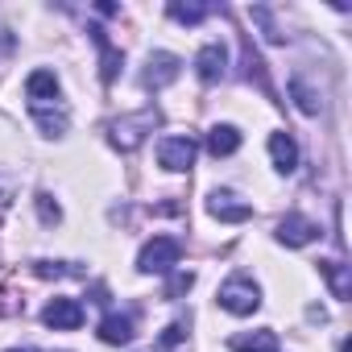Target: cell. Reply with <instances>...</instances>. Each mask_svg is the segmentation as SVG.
Wrapping results in <instances>:
<instances>
[{
	"label": "cell",
	"instance_id": "cell-15",
	"mask_svg": "<svg viewBox=\"0 0 352 352\" xmlns=\"http://www.w3.org/2000/svg\"><path fill=\"white\" fill-rule=\"evenodd\" d=\"M241 149V133L232 129V124H212V133H208V153L212 157H228V153H236Z\"/></svg>",
	"mask_w": 352,
	"mask_h": 352
},
{
	"label": "cell",
	"instance_id": "cell-13",
	"mask_svg": "<svg viewBox=\"0 0 352 352\" xmlns=\"http://www.w3.org/2000/svg\"><path fill=\"white\" fill-rule=\"evenodd\" d=\"M270 157H274V166H278L282 174H290V170L298 166V145H294V137H290V133H270Z\"/></svg>",
	"mask_w": 352,
	"mask_h": 352
},
{
	"label": "cell",
	"instance_id": "cell-16",
	"mask_svg": "<svg viewBox=\"0 0 352 352\" xmlns=\"http://www.w3.org/2000/svg\"><path fill=\"white\" fill-rule=\"evenodd\" d=\"M290 96L298 100V112H307V116H319V112H323L319 91H315V87H307V79H302V75H294V79H290Z\"/></svg>",
	"mask_w": 352,
	"mask_h": 352
},
{
	"label": "cell",
	"instance_id": "cell-22",
	"mask_svg": "<svg viewBox=\"0 0 352 352\" xmlns=\"http://www.w3.org/2000/svg\"><path fill=\"white\" fill-rule=\"evenodd\" d=\"M183 336H187V319H174V323H170V327L162 331V344H157V348L166 352V348H174V344H179Z\"/></svg>",
	"mask_w": 352,
	"mask_h": 352
},
{
	"label": "cell",
	"instance_id": "cell-25",
	"mask_svg": "<svg viewBox=\"0 0 352 352\" xmlns=\"http://www.w3.org/2000/svg\"><path fill=\"white\" fill-rule=\"evenodd\" d=\"M5 212H9V195L0 191V220H5Z\"/></svg>",
	"mask_w": 352,
	"mask_h": 352
},
{
	"label": "cell",
	"instance_id": "cell-1",
	"mask_svg": "<svg viewBox=\"0 0 352 352\" xmlns=\"http://www.w3.org/2000/svg\"><path fill=\"white\" fill-rule=\"evenodd\" d=\"M157 108L149 104V108H141V112H133V116H120V120H112L108 124V133H112V145L116 149H124V153H133L141 141H145V133H153L157 129Z\"/></svg>",
	"mask_w": 352,
	"mask_h": 352
},
{
	"label": "cell",
	"instance_id": "cell-23",
	"mask_svg": "<svg viewBox=\"0 0 352 352\" xmlns=\"http://www.w3.org/2000/svg\"><path fill=\"white\" fill-rule=\"evenodd\" d=\"M38 216H42L46 224H58V220H63V208H58L50 195H38Z\"/></svg>",
	"mask_w": 352,
	"mask_h": 352
},
{
	"label": "cell",
	"instance_id": "cell-19",
	"mask_svg": "<svg viewBox=\"0 0 352 352\" xmlns=\"http://www.w3.org/2000/svg\"><path fill=\"white\" fill-rule=\"evenodd\" d=\"M249 17L265 30V42H286V34L278 30V21H274V13H270V9H261V5H257V9H249Z\"/></svg>",
	"mask_w": 352,
	"mask_h": 352
},
{
	"label": "cell",
	"instance_id": "cell-12",
	"mask_svg": "<svg viewBox=\"0 0 352 352\" xmlns=\"http://www.w3.org/2000/svg\"><path fill=\"white\" fill-rule=\"evenodd\" d=\"M87 34H91V42L100 46V79H104V83H112V79H116V71H120V50L108 42V34H104L100 25H91Z\"/></svg>",
	"mask_w": 352,
	"mask_h": 352
},
{
	"label": "cell",
	"instance_id": "cell-6",
	"mask_svg": "<svg viewBox=\"0 0 352 352\" xmlns=\"http://www.w3.org/2000/svg\"><path fill=\"white\" fill-rule=\"evenodd\" d=\"M282 245H290V249H302V245H311L315 236H319V224L315 220H307V216H298V212H290V216H282L278 220V232H274Z\"/></svg>",
	"mask_w": 352,
	"mask_h": 352
},
{
	"label": "cell",
	"instance_id": "cell-9",
	"mask_svg": "<svg viewBox=\"0 0 352 352\" xmlns=\"http://www.w3.org/2000/svg\"><path fill=\"white\" fill-rule=\"evenodd\" d=\"M42 323L54 327V331H75V327L83 323V307H79L75 298H54V302H46Z\"/></svg>",
	"mask_w": 352,
	"mask_h": 352
},
{
	"label": "cell",
	"instance_id": "cell-2",
	"mask_svg": "<svg viewBox=\"0 0 352 352\" xmlns=\"http://www.w3.org/2000/svg\"><path fill=\"white\" fill-rule=\"evenodd\" d=\"M179 257H183V245L174 241V236H153V241L141 245L137 270H141V274H166V270L179 265Z\"/></svg>",
	"mask_w": 352,
	"mask_h": 352
},
{
	"label": "cell",
	"instance_id": "cell-14",
	"mask_svg": "<svg viewBox=\"0 0 352 352\" xmlns=\"http://www.w3.org/2000/svg\"><path fill=\"white\" fill-rule=\"evenodd\" d=\"M100 340L104 344H129L133 340V315H120V311L104 315L100 319Z\"/></svg>",
	"mask_w": 352,
	"mask_h": 352
},
{
	"label": "cell",
	"instance_id": "cell-17",
	"mask_svg": "<svg viewBox=\"0 0 352 352\" xmlns=\"http://www.w3.org/2000/svg\"><path fill=\"white\" fill-rule=\"evenodd\" d=\"M319 274L327 278V286H331L336 298H352V278H348V270L340 261H319Z\"/></svg>",
	"mask_w": 352,
	"mask_h": 352
},
{
	"label": "cell",
	"instance_id": "cell-5",
	"mask_svg": "<svg viewBox=\"0 0 352 352\" xmlns=\"http://www.w3.org/2000/svg\"><path fill=\"white\" fill-rule=\"evenodd\" d=\"M208 212H212L220 224H245V220H253V208H249L245 199H236L232 191H212V195H208Z\"/></svg>",
	"mask_w": 352,
	"mask_h": 352
},
{
	"label": "cell",
	"instance_id": "cell-8",
	"mask_svg": "<svg viewBox=\"0 0 352 352\" xmlns=\"http://www.w3.org/2000/svg\"><path fill=\"white\" fill-rule=\"evenodd\" d=\"M224 71H228V50H224V42H208V46L195 54V75H199L204 83H220Z\"/></svg>",
	"mask_w": 352,
	"mask_h": 352
},
{
	"label": "cell",
	"instance_id": "cell-20",
	"mask_svg": "<svg viewBox=\"0 0 352 352\" xmlns=\"http://www.w3.org/2000/svg\"><path fill=\"white\" fill-rule=\"evenodd\" d=\"M245 67H249V71H245V75H249V83L257 79V87L270 96V79H265V67H261V58L253 54V46H245Z\"/></svg>",
	"mask_w": 352,
	"mask_h": 352
},
{
	"label": "cell",
	"instance_id": "cell-26",
	"mask_svg": "<svg viewBox=\"0 0 352 352\" xmlns=\"http://www.w3.org/2000/svg\"><path fill=\"white\" fill-rule=\"evenodd\" d=\"M9 352H30V348H9Z\"/></svg>",
	"mask_w": 352,
	"mask_h": 352
},
{
	"label": "cell",
	"instance_id": "cell-24",
	"mask_svg": "<svg viewBox=\"0 0 352 352\" xmlns=\"http://www.w3.org/2000/svg\"><path fill=\"white\" fill-rule=\"evenodd\" d=\"M34 274H38V278H63V274H71V270H63V265H54V261H38Z\"/></svg>",
	"mask_w": 352,
	"mask_h": 352
},
{
	"label": "cell",
	"instance_id": "cell-21",
	"mask_svg": "<svg viewBox=\"0 0 352 352\" xmlns=\"http://www.w3.org/2000/svg\"><path fill=\"white\" fill-rule=\"evenodd\" d=\"M191 286H195V274H191V270H179V274L170 278V286H166V298H179V294H187Z\"/></svg>",
	"mask_w": 352,
	"mask_h": 352
},
{
	"label": "cell",
	"instance_id": "cell-11",
	"mask_svg": "<svg viewBox=\"0 0 352 352\" xmlns=\"http://www.w3.org/2000/svg\"><path fill=\"white\" fill-rule=\"evenodd\" d=\"M25 91H30V108H46L50 100H58V75L54 71H34L25 79Z\"/></svg>",
	"mask_w": 352,
	"mask_h": 352
},
{
	"label": "cell",
	"instance_id": "cell-7",
	"mask_svg": "<svg viewBox=\"0 0 352 352\" xmlns=\"http://www.w3.org/2000/svg\"><path fill=\"white\" fill-rule=\"evenodd\" d=\"M179 71H183L179 58H174L170 50H157V54H149V63H145V87H149V91H162V87H170L174 79H179Z\"/></svg>",
	"mask_w": 352,
	"mask_h": 352
},
{
	"label": "cell",
	"instance_id": "cell-18",
	"mask_svg": "<svg viewBox=\"0 0 352 352\" xmlns=\"http://www.w3.org/2000/svg\"><path fill=\"white\" fill-rule=\"evenodd\" d=\"M174 21H183V25H199L208 13H212V5H179V0H174V5L166 9Z\"/></svg>",
	"mask_w": 352,
	"mask_h": 352
},
{
	"label": "cell",
	"instance_id": "cell-4",
	"mask_svg": "<svg viewBox=\"0 0 352 352\" xmlns=\"http://www.w3.org/2000/svg\"><path fill=\"white\" fill-rule=\"evenodd\" d=\"M195 153H199L195 137H162V145H157V162H162L170 174L191 170V166H195Z\"/></svg>",
	"mask_w": 352,
	"mask_h": 352
},
{
	"label": "cell",
	"instance_id": "cell-10",
	"mask_svg": "<svg viewBox=\"0 0 352 352\" xmlns=\"http://www.w3.org/2000/svg\"><path fill=\"white\" fill-rule=\"evenodd\" d=\"M232 352H278V331L274 327H257V331H236L228 340Z\"/></svg>",
	"mask_w": 352,
	"mask_h": 352
},
{
	"label": "cell",
	"instance_id": "cell-3",
	"mask_svg": "<svg viewBox=\"0 0 352 352\" xmlns=\"http://www.w3.org/2000/svg\"><path fill=\"white\" fill-rule=\"evenodd\" d=\"M220 307H224L228 315H253V311L261 307V286H257L253 278L236 274V278H228V282L220 286Z\"/></svg>",
	"mask_w": 352,
	"mask_h": 352
}]
</instances>
